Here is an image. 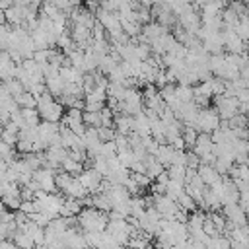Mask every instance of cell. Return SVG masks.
<instances>
[{
  "label": "cell",
  "mask_w": 249,
  "mask_h": 249,
  "mask_svg": "<svg viewBox=\"0 0 249 249\" xmlns=\"http://www.w3.org/2000/svg\"><path fill=\"white\" fill-rule=\"evenodd\" d=\"M60 169L66 171V173H70V175H80V173L84 171V163L78 161V160H74V158L68 154V158H66V160L62 161V165H60Z\"/></svg>",
  "instance_id": "26"
},
{
  "label": "cell",
  "mask_w": 249,
  "mask_h": 249,
  "mask_svg": "<svg viewBox=\"0 0 249 249\" xmlns=\"http://www.w3.org/2000/svg\"><path fill=\"white\" fill-rule=\"evenodd\" d=\"M175 95L181 103H187V101H193L195 97V89L193 86H185V84H175Z\"/></svg>",
  "instance_id": "27"
},
{
  "label": "cell",
  "mask_w": 249,
  "mask_h": 249,
  "mask_svg": "<svg viewBox=\"0 0 249 249\" xmlns=\"http://www.w3.org/2000/svg\"><path fill=\"white\" fill-rule=\"evenodd\" d=\"M132 41V39H130ZM134 49H136V56L140 60H148L152 56V47L148 43H134Z\"/></svg>",
  "instance_id": "36"
},
{
  "label": "cell",
  "mask_w": 249,
  "mask_h": 249,
  "mask_svg": "<svg viewBox=\"0 0 249 249\" xmlns=\"http://www.w3.org/2000/svg\"><path fill=\"white\" fill-rule=\"evenodd\" d=\"M19 210L23 212V214H33V212H37V204H35V198L33 200H21V206H19Z\"/></svg>",
  "instance_id": "41"
},
{
  "label": "cell",
  "mask_w": 249,
  "mask_h": 249,
  "mask_svg": "<svg viewBox=\"0 0 249 249\" xmlns=\"http://www.w3.org/2000/svg\"><path fill=\"white\" fill-rule=\"evenodd\" d=\"M130 177L134 179V183L140 187V189H144V187H150L154 181L148 177V173H138V171H130Z\"/></svg>",
  "instance_id": "37"
},
{
  "label": "cell",
  "mask_w": 249,
  "mask_h": 249,
  "mask_svg": "<svg viewBox=\"0 0 249 249\" xmlns=\"http://www.w3.org/2000/svg\"><path fill=\"white\" fill-rule=\"evenodd\" d=\"M198 175H200V179L206 183V187H212L214 183H218V181H222L224 179V175H220L218 173V169L212 165V163H202L200 161V165H198Z\"/></svg>",
  "instance_id": "16"
},
{
  "label": "cell",
  "mask_w": 249,
  "mask_h": 249,
  "mask_svg": "<svg viewBox=\"0 0 249 249\" xmlns=\"http://www.w3.org/2000/svg\"><path fill=\"white\" fill-rule=\"evenodd\" d=\"M167 173H169V179L185 183V173H187V167H185V165H179V163H171V165L167 167Z\"/></svg>",
  "instance_id": "31"
},
{
  "label": "cell",
  "mask_w": 249,
  "mask_h": 249,
  "mask_svg": "<svg viewBox=\"0 0 249 249\" xmlns=\"http://www.w3.org/2000/svg\"><path fill=\"white\" fill-rule=\"evenodd\" d=\"M16 101H18V105L23 109V107H37V97L31 93V91H23V93H19L18 97H16Z\"/></svg>",
  "instance_id": "32"
},
{
  "label": "cell",
  "mask_w": 249,
  "mask_h": 249,
  "mask_svg": "<svg viewBox=\"0 0 249 249\" xmlns=\"http://www.w3.org/2000/svg\"><path fill=\"white\" fill-rule=\"evenodd\" d=\"M198 165H200V158L191 150V152H187V167H193V169H198Z\"/></svg>",
  "instance_id": "43"
},
{
  "label": "cell",
  "mask_w": 249,
  "mask_h": 249,
  "mask_svg": "<svg viewBox=\"0 0 249 249\" xmlns=\"http://www.w3.org/2000/svg\"><path fill=\"white\" fill-rule=\"evenodd\" d=\"M239 2H243L245 6H249V0H239Z\"/></svg>",
  "instance_id": "49"
},
{
  "label": "cell",
  "mask_w": 249,
  "mask_h": 249,
  "mask_svg": "<svg viewBox=\"0 0 249 249\" xmlns=\"http://www.w3.org/2000/svg\"><path fill=\"white\" fill-rule=\"evenodd\" d=\"M84 237L88 241V247H101L103 243V231H84Z\"/></svg>",
  "instance_id": "35"
},
{
  "label": "cell",
  "mask_w": 249,
  "mask_h": 249,
  "mask_svg": "<svg viewBox=\"0 0 249 249\" xmlns=\"http://www.w3.org/2000/svg\"><path fill=\"white\" fill-rule=\"evenodd\" d=\"M16 74H18V62H14L10 53L2 49L0 51V82H8L16 78Z\"/></svg>",
  "instance_id": "13"
},
{
  "label": "cell",
  "mask_w": 249,
  "mask_h": 249,
  "mask_svg": "<svg viewBox=\"0 0 249 249\" xmlns=\"http://www.w3.org/2000/svg\"><path fill=\"white\" fill-rule=\"evenodd\" d=\"M206 216L212 220V224L216 226V230L220 231V233H224L226 231V226H228V220H226V216L224 214H220L218 210L216 212H206Z\"/></svg>",
  "instance_id": "33"
},
{
  "label": "cell",
  "mask_w": 249,
  "mask_h": 249,
  "mask_svg": "<svg viewBox=\"0 0 249 249\" xmlns=\"http://www.w3.org/2000/svg\"><path fill=\"white\" fill-rule=\"evenodd\" d=\"M49 49H51V47H49ZM49 49H37V51L33 53V60H37L39 64L47 62V60H49Z\"/></svg>",
  "instance_id": "42"
},
{
  "label": "cell",
  "mask_w": 249,
  "mask_h": 249,
  "mask_svg": "<svg viewBox=\"0 0 249 249\" xmlns=\"http://www.w3.org/2000/svg\"><path fill=\"white\" fill-rule=\"evenodd\" d=\"M25 16H27L25 6H18V4H14L12 8L6 10V23L12 25V27H23V23H25Z\"/></svg>",
  "instance_id": "14"
},
{
  "label": "cell",
  "mask_w": 249,
  "mask_h": 249,
  "mask_svg": "<svg viewBox=\"0 0 249 249\" xmlns=\"http://www.w3.org/2000/svg\"><path fill=\"white\" fill-rule=\"evenodd\" d=\"M247 140H249V124H247Z\"/></svg>",
  "instance_id": "51"
},
{
  "label": "cell",
  "mask_w": 249,
  "mask_h": 249,
  "mask_svg": "<svg viewBox=\"0 0 249 249\" xmlns=\"http://www.w3.org/2000/svg\"><path fill=\"white\" fill-rule=\"evenodd\" d=\"M189 124H191V123H189ZM193 124L196 126L198 132H208V134H212V132L222 124V119H220V115L216 113L214 107H202V109H198V115H196V119H195Z\"/></svg>",
  "instance_id": "5"
},
{
  "label": "cell",
  "mask_w": 249,
  "mask_h": 249,
  "mask_svg": "<svg viewBox=\"0 0 249 249\" xmlns=\"http://www.w3.org/2000/svg\"><path fill=\"white\" fill-rule=\"evenodd\" d=\"M0 89H2V82H0Z\"/></svg>",
  "instance_id": "55"
},
{
  "label": "cell",
  "mask_w": 249,
  "mask_h": 249,
  "mask_svg": "<svg viewBox=\"0 0 249 249\" xmlns=\"http://www.w3.org/2000/svg\"><path fill=\"white\" fill-rule=\"evenodd\" d=\"M0 249H16V243L12 239H2L0 241Z\"/></svg>",
  "instance_id": "46"
},
{
  "label": "cell",
  "mask_w": 249,
  "mask_h": 249,
  "mask_svg": "<svg viewBox=\"0 0 249 249\" xmlns=\"http://www.w3.org/2000/svg\"><path fill=\"white\" fill-rule=\"evenodd\" d=\"M183 193H185V183L169 179V183H167V189H165V195H167V196H171L173 200H177V198H179Z\"/></svg>",
  "instance_id": "28"
},
{
  "label": "cell",
  "mask_w": 249,
  "mask_h": 249,
  "mask_svg": "<svg viewBox=\"0 0 249 249\" xmlns=\"http://www.w3.org/2000/svg\"><path fill=\"white\" fill-rule=\"evenodd\" d=\"M89 196H91V206H95L97 210L107 212V214L113 210V200H111V196L107 193H93Z\"/></svg>",
  "instance_id": "22"
},
{
  "label": "cell",
  "mask_w": 249,
  "mask_h": 249,
  "mask_svg": "<svg viewBox=\"0 0 249 249\" xmlns=\"http://www.w3.org/2000/svg\"><path fill=\"white\" fill-rule=\"evenodd\" d=\"M78 179L82 181V185L86 187V191L89 195H93V193H99L101 191V185H103V179L105 177L95 167H84V171L78 175Z\"/></svg>",
  "instance_id": "8"
},
{
  "label": "cell",
  "mask_w": 249,
  "mask_h": 249,
  "mask_svg": "<svg viewBox=\"0 0 249 249\" xmlns=\"http://www.w3.org/2000/svg\"><path fill=\"white\" fill-rule=\"evenodd\" d=\"M222 214L226 216V220L233 226H245L247 224V212L243 210V206L239 202H231V204H224L222 206Z\"/></svg>",
  "instance_id": "12"
},
{
  "label": "cell",
  "mask_w": 249,
  "mask_h": 249,
  "mask_svg": "<svg viewBox=\"0 0 249 249\" xmlns=\"http://www.w3.org/2000/svg\"><path fill=\"white\" fill-rule=\"evenodd\" d=\"M76 218L82 231H105L109 224L107 212H101L95 206H84Z\"/></svg>",
  "instance_id": "1"
},
{
  "label": "cell",
  "mask_w": 249,
  "mask_h": 249,
  "mask_svg": "<svg viewBox=\"0 0 249 249\" xmlns=\"http://www.w3.org/2000/svg\"><path fill=\"white\" fill-rule=\"evenodd\" d=\"M177 23H179L183 29H187V31H191V33H196V31L200 29V25H202V21H200V10H196L193 4L185 6V8L177 14Z\"/></svg>",
  "instance_id": "6"
},
{
  "label": "cell",
  "mask_w": 249,
  "mask_h": 249,
  "mask_svg": "<svg viewBox=\"0 0 249 249\" xmlns=\"http://www.w3.org/2000/svg\"><path fill=\"white\" fill-rule=\"evenodd\" d=\"M247 121H249V113H247Z\"/></svg>",
  "instance_id": "54"
},
{
  "label": "cell",
  "mask_w": 249,
  "mask_h": 249,
  "mask_svg": "<svg viewBox=\"0 0 249 249\" xmlns=\"http://www.w3.org/2000/svg\"><path fill=\"white\" fill-rule=\"evenodd\" d=\"M60 78L64 80V84H82L84 82V72H80L78 68L64 64L60 66Z\"/></svg>",
  "instance_id": "20"
},
{
  "label": "cell",
  "mask_w": 249,
  "mask_h": 249,
  "mask_svg": "<svg viewBox=\"0 0 249 249\" xmlns=\"http://www.w3.org/2000/svg\"><path fill=\"white\" fill-rule=\"evenodd\" d=\"M8 171H10V163L6 160H0V181H8Z\"/></svg>",
  "instance_id": "44"
},
{
  "label": "cell",
  "mask_w": 249,
  "mask_h": 249,
  "mask_svg": "<svg viewBox=\"0 0 249 249\" xmlns=\"http://www.w3.org/2000/svg\"><path fill=\"white\" fill-rule=\"evenodd\" d=\"M115 130L121 134H130L132 132V117L126 113H115Z\"/></svg>",
  "instance_id": "23"
},
{
  "label": "cell",
  "mask_w": 249,
  "mask_h": 249,
  "mask_svg": "<svg viewBox=\"0 0 249 249\" xmlns=\"http://www.w3.org/2000/svg\"><path fill=\"white\" fill-rule=\"evenodd\" d=\"M70 35H72L76 47H80V49H86L91 43V29L86 25H72Z\"/></svg>",
  "instance_id": "17"
},
{
  "label": "cell",
  "mask_w": 249,
  "mask_h": 249,
  "mask_svg": "<svg viewBox=\"0 0 249 249\" xmlns=\"http://www.w3.org/2000/svg\"><path fill=\"white\" fill-rule=\"evenodd\" d=\"M175 150H185L187 148V144H185V140H183V136H177V138H173L171 142H169Z\"/></svg>",
  "instance_id": "45"
},
{
  "label": "cell",
  "mask_w": 249,
  "mask_h": 249,
  "mask_svg": "<svg viewBox=\"0 0 249 249\" xmlns=\"http://www.w3.org/2000/svg\"><path fill=\"white\" fill-rule=\"evenodd\" d=\"M175 156H177V150L171 146V144H160V148H158V152H156V160L167 169L171 163H175Z\"/></svg>",
  "instance_id": "18"
},
{
  "label": "cell",
  "mask_w": 249,
  "mask_h": 249,
  "mask_svg": "<svg viewBox=\"0 0 249 249\" xmlns=\"http://www.w3.org/2000/svg\"><path fill=\"white\" fill-rule=\"evenodd\" d=\"M84 56H86V53H84V49H80V47H76L74 51H70V53L66 54L68 64L74 66V68H78L80 72H84Z\"/></svg>",
  "instance_id": "25"
},
{
  "label": "cell",
  "mask_w": 249,
  "mask_h": 249,
  "mask_svg": "<svg viewBox=\"0 0 249 249\" xmlns=\"http://www.w3.org/2000/svg\"><path fill=\"white\" fill-rule=\"evenodd\" d=\"M37 111L41 115V121H49V123H60L64 117V105L49 91H43L37 97Z\"/></svg>",
  "instance_id": "2"
},
{
  "label": "cell",
  "mask_w": 249,
  "mask_h": 249,
  "mask_svg": "<svg viewBox=\"0 0 249 249\" xmlns=\"http://www.w3.org/2000/svg\"><path fill=\"white\" fill-rule=\"evenodd\" d=\"M165 2H167V6L175 12V16H177L185 6H189V4H191V0H165Z\"/></svg>",
  "instance_id": "40"
},
{
  "label": "cell",
  "mask_w": 249,
  "mask_h": 249,
  "mask_svg": "<svg viewBox=\"0 0 249 249\" xmlns=\"http://www.w3.org/2000/svg\"><path fill=\"white\" fill-rule=\"evenodd\" d=\"M82 208H84V204H82V200H80V198L66 196V198H64V202H62V208H60V214H58V216H62V218L78 216V214L82 212Z\"/></svg>",
  "instance_id": "19"
},
{
  "label": "cell",
  "mask_w": 249,
  "mask_h": 249,
  "mask_svg": "<svg viewBox=\"0 0 249 249\" xmlns=\"http://www.w3.org/2000/svg\"><path fill=\"white\" fill-rule=\"evenodd\" d=\"M132 132L140 134L142 138L152 136V130H150V115L146 111H142V113H138V115L132 117Z\"/></svg>",
  "instance_id": "15"
},
{
  "label": "cell",
  "mask_w": 249,
  "mask_h": 249,
  "mask_svg": "<svg viewBox=\"0 0 249 249\" xmlns=\"http://www.w3.org/2000/svg\"><path fill=\"white\" fill-rule=\"evenodd\" d=\"M214 109H216V113L220 115L222 121H230L233 115L241 113V103L235 95L226 91V93L214 97Z\"/></svg>",
  "instance_id": "4"
},
{
  "label": "cell",
  "mask_w": 249,
  "mask_h": 249,
  "mask_svg": "<svg viewBox=\"0 0 249 249\" xmlns=\"http://www.w3.org/2000/svg\"><path fill=\"white\" fill-rule=\"evenodd\" d=\"M2 128H4V123H0V134H2Z\"/></svg>",
  "instance_id": "50"
},
{
  "label": "cell",
  "mask_w": 249,
  "mask_h": 249,
  "mask_svg": "<svg viewBox=\"0 0 249 249\" xmlns=\"http://www.w3.org/2000/svg\"><path fill=\"white\" fill-rule=\"evenodd\" d=\"M16 249H19V247H16Z\"/></svg>",
  "instance_id": "56"
},
{
  "label": "cell",
  "mask_w": 249,
  "mask_h": 249,
  "mask_svg": "<svg viewBox=\"0 0 249 249\" xmlns=\"http://www.w3.org/2000/svg\"><path fill=\"white\" fill-rule=\"evenodd\" d=\"M72 6H80V2H84V0H68Z\"/></svg>",
  "instance_id": "48"
},
{
  "label": "cell",
  "mask_w": 249,
  "mask_h": 249,
  "mask_svg": "<svg viewBox=\"0 0 249 249\" xmlns=\"http://www.w3.org/2000/svg\"><path fill=\"white\" fill-rule=\"evenodd\" d=\"M202 230H204V233L208 235V237H216V235H222L218 230H216V226L212 224V220L206 216V220H204V224H202Z\"/></svg>",
  "instance_id": "39"
},
{
  "label": "cell",
  "mask_w": 249,
  "mask_h": 249,
  "mask_svg": "<svg viewBox=\"0 0 249 249\" xmlns=\"http://www.w3.org/2000/svg\"><path fill=\"white\" fill-rule=\"evenodd\" d=\"M12 241H14L16 247H19V249H33V247H35V241L31 239V235H27L23 230H16L14 235H12Z\"/></svg>",
  "instance_id": "24"
},
{
  "label": "cell",
  "mask_w": 249,
  "mask_h": 249,
  "mask_svg": "<svg viewBox=\"0 0 249 249\" xmlns=\"http://www.w3.org/2000/svg\"><path fill=\"white\" fill-rule=\"evenodd\" d=\"M68 158V150L58 142V144H51L47 150H45V167H51V169H58L62 165V161Z\"/></svg>",
  "instance_id": "10"
},
{
  "label": "cell",
  "mask_w": 249,
  "mask_h": 249,
  "mask_svg": "<svg viewBox=\"0 0 249 249\" xmlns=\"http://www.w3.org/2000/svg\"><path fill=\"white\" fill-rule=\"evenodd\" d=\"M33 179L37 181L39 189L47 191V193H56L58 187H56V173L54 169L51 167H39L33 171Z\"/></svg>",
  "instance_id": "9"
},
{
  "label": "cell",
  "mask_w": 249,
  "mask_h": 249,
  "mask_svg": "<svg viewBox=\"0 0 249 249\" xmlns=\"http://www.w3.org/2000/svg\"><path fill=\"white\" fill-rule=\"evenodd\" d=\"M14 6V0H0V10H8V8H12Z\"/></svg>",
  "instance_id": "47"
},
{
  "label": "cell",
  "mask_w": 249,
  "mask_h": 249,
  "mask_svg": "<svg viewBox=\"0 0 249 249\" xmlns=\"http://www.w3.org/2000/svg\"><path fill=\"white\" fill-rule=\"evenodd\" d=\"M45 86H47V91L51 93V95H54V97H60L62 95V91H64V80L60 78V70H58V74H53V76H49V78H45Z\"/></svg>",
  "instance_id": "21"
},
{
  "label": "cell",
  "mask_w": 249,
  "mask_h": 249,
  "mask_svg": "<svg viewBox=\"0 0 249 249\" xmlns=\"http://www.w3.org/2000/svg\"><path fill=\"white\" fill-rule=\"evenodd\" d=\"M56 187L64 196H72V198H80V200L89 195L86 191V187L82 185V181L78 179V175H70L62 169H60V173H56Z\"/></svg>",
  "instance_id": "3"
},
{
  "label": "cell",
  "mask_w": 249,
  "mask_h": 249,
  "mask_svg": "<svg viewBox=\"0 0 249 249\" xmlns=\"http://www.w3.org/2000/svg\"><path fill=\"white\" fill-rule=\"evenodd\" d=\"M177 204H179V208H181V210H185V212H193V210H196V208H198L196 200H195L191 195H187V193H183V195L177 198Z\"/></svg>",
  "instance_id": "30"
},
{
  "label": "cell",
  "mask_w": 249,
  "mask_h": 249,
  "mask_svg": "<svg viewBox=\"0 0 249 249\" xmlns=\"http://www.w3.org/2000/svg\"><path fill=\"white\" fill-rule=\"evenodd\" d=\"M245 163H247V165H249V154H247V160H245Z\"/></svg>",
  "instance_id": "52"
},
{
  "label": "cell",
  "mask_w": 249,
  "mask_h": 249,
  "mask_svg": "<svg viewBox=\"0 0 249 249\" xmlns=\"http://www.w3.org/2000/svg\"><path fill=\"white\" fill-rule=\"evenodd\" d=\"M97 132H99V138H101V142H107V140H115V136H117V130H115L113 126H99V128H97Z\"/></svg>",
  "instance_id": "38"
},
{
  "label": "cell",
  "mask_w": 249,
  "mask_h": 249,
  "mask_svg": "<svg viewBox=\"0 0 249 249\" xmlns=\"http://www.w3.org/2000/svg\"><path fill=\"white\" fill-rule=\"evenodd\" d=\"M84 123L88 126H101V111H84Z\"/></svg>",
  "instance_id": "34"
},
{
  "label": "cell",
  "mask_w": 249,
  "mask_h": 249,
  "mask_svg": "<svg viewBox=\"0 0 249 249\" xmlns=\"http://www.w3.org/2000/svg\"><path fill=\"white\" fill-rule=\"evenodd\" d=\"M84 249H95V247H84Z\"/></svg>",
  "instance_id": "53"
},
{
  "label": "cell",
  "mask_w": 249,
  "mask_h": 249,
  "mask_svg": "<svg viewBox=\"0 0 249 249\" xmlns=\"http://www.w3.org/2000/svg\"><path fill=\"white\" fill-rule=\"evenodd\" d=\"M4 84V89L8 91V93H12L14 97H18L19 93H23L25 91V86L18 80V78H12V80H8V82H2Z\"/></svg>",
  "instance_id": "29"
},
{
  "label": "cell",
  "mask_w": 249,
  "mask_h": 249,
  "mask_svg": "<svg viewBox=\"0 0 249 249\" xmlns=\"http://www.w3.org/2000/svg\"><path fill=\"white\" fill-rule=\"evenodd\" d=\"M37 140H41L47 148L51 144H58L60 142V123L41 121L37 124Z\"/></svg>",
  "instance_id": "7"
},
{
  "label": "cell",
  "mask_w": 249,
  "mask_h": 249,
  "mask_svg": "<svg viewBox=\"0 0 249 249\" xmlns=\"http://www.w3.org/2000/svg\"><path fill=\"white\" fill-rule=\"evenodd\" d=\"M68 16H70V21H72V25H86V27L93 29V25L97 23V18H95V14H93L91 10H88V8H80V6H74V8H72V12H70Z\"/></svg>",
  "instance_id": "11"
}]
</instances>
